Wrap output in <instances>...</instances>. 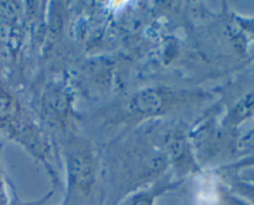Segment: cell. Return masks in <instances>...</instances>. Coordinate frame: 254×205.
Here are the masks:
<instances>
[{"instance_id": "7a4b0ae2", "label": "cell", "mask_w": 254, "mask_h": 205, "mask_svg": "<svg viewBox=\"0 0 254 205\" xmlns=\"http://www.w3.org/2000/svg\"><path fill=\"white\" fill-rule=\"evenodd\" d=\"M180 94L169 89H146L136 94L130 101V109L139 115H156L176 105Z\"/></svg>"}, {"instance_id": "6da1fadb", "label": "cell", "mask_w": 254, "mask_h": 205, "mask_svg": "<svg viewBox=\"0 0 254 205\" xmlns=\"http://www.w3.org/2000/svg\"><path fill=\"white\" fill-rule=\"evenodd\" d=\"M67 198L64 205H83L88 202L96 184V170L92 156L86 148L69 152Z\"/></svg>"}, {"instance_id": "3957f363", "label": "cell", "mask_w": 254, "mask_h": 205, "mask_svg": "<svg viewBox=\"0 0 254 205\" xmlns=\"http://www.w3.org/2000/svg\"><path fill=\"white\" fill-rule=\"evenodd\" d=\"M173 188V183L169 180H164V182L158 183V185H153V187L148 188V189L139 192L134 194L126 205H155V200L163 194L165 190H169Z\"/></svg>"}]
</instances>
